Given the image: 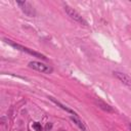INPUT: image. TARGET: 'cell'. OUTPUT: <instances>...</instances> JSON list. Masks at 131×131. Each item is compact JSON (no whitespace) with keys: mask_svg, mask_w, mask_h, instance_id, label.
<instances>
[{"mask_svg":"<svg viewBox=\"0 0 131 131\" xmlns=\"http://www.w3.org/2000/svg\"><path fill=\"white\" fill-rule=\"evenodd\" d=\"M64 11L67 12V14L72 18V19H74L75 21H77V23H79V24H81V25H84V26H88V23L81 16V14L78 12V11H76L74 8H72V7H70L69 5H64Z\"/></svg>","mask_w":131,"mask_h":131,"instance_id":"cell-1","label":"cell"},{"mask_svg":"<svg viewBox=\"0 0 131 131\" xmlns=\"http://www.w3.org/2000/svg\"><path fill=\"white\" fill-rule=\"evenodd\" d=\"M5 41H6L7 43H9L11 46H13L14 48H16V49H18V50H20V51H23V52H27L28 54H31V55H33V56H35V57H39V58H42V59H46V57H45L43 54H41V53H39V52H37V51H34L33 49H30V48H28V47L21 46V45H19V44H15V43L11 42L10 40H6V39H5Z\"/></svg>","mask_w":131,"mask_h":131,"instance_id":"cell-2","label":"cell"},{"mask_svg":"<svg viewBox=\"0 0 131 131\" xmlns=\"http://www.w3.org/2000/svg\"><path fill=\"white\" fill-rule=\"evenodd\" d=\"M29 67L33 70H36V71L44 73V74H51L52 71H53L50 66H47V64H45L43 62H40V61H30Z\"/></svg>","mask_w":131,"mask_h":131,"instance_id":"cell-3","label":"cell"},{"mask_svg":"<svg viewBox=\"0 0 131 131\" xmlns=\"http://www.w3.org/2000/svg\"><path fill=\"white\" fill-rule=\"evenodd\" d=\"M17 4L21 7V10L25 12V14H27L28 16H35L36 12L34 7L27 1H17Z\"/></svg>","mask_w":131,"mask_h":131,"instance_id":"cell-4","label":"cell"},{"mask_svg":"<svg viewBox=\"0 0 131 131\" xmlns=\"http://www.w3.org/2000/svg\"><path fill=\"white\" fill-rule=\"evenodd\" d=\"M114 76H116L124 85H126L128 87H131V79L126 74L121 73V72H114Z\"/></svg>","mask_w":131,"mask_h":131,"instance_id":"cell-5","label":"cell"},{"mask_svg":"<svg viewBox=\"0 0 131 131\" xmlns=\"http://www.w3.org/2000/svg\"><path fill=\"white\" fill-rule=\"evenodd\" d=\"M94 103H95L99 108H101L102 111H104V112H106V113H115L114 108H113L110 104H107V103H105L104 101H102L101 99H94Z\"/></svg>","mask_w":131,"mask_h":131,"instance_id":"cell-6","label":"cell"},{"mask_svg":"<svg viewBox=\"0 0 131 131\" xmlns=\"http://www.w3.org/2000/svg\"><path fill=\"white\" fill-rule=\"evenodd\" d=\"M49 99H50V100H51V101H52L53 103H55L56 105H58V106H59L60 108H62L63 111H66V112H68V113H70V114H73L74 116H77V114H76V113H75V112H74L73 110H71L70 107H68V106H66V105H63V104H62V103H60V102H59L58 100H56V99H55L54 97H51V96H49Z\"/></svg>","mask_w":131,"mask_h":131,"instance_id":"cell-7","label":"cell"},{"mask_svg":"<svg viewBox=\"0 0 131 131\" xmlns=\"http://www.w3.org/2000/svg\"><path fill=\"white\" fill-rule=\"evenodd\" d=\"M71 120H72V121H73V122H74V123H75V124H76L82 131H86V127H85V125L83 124L82 121H80L79 119H77V118H75V117H73V116L71 117Z\"/></svg>","mask_w":131,"mask_h":131,"instance_id":"cell-8","label":"cell"},{"mask_svg":"<svg viewBox=\"0 0 131 131\" xmlns=\"http://www.w3.org/2000/svg\"><path fill=\"white\" fill-rule=\"evenodd\" d=\"M33 129H34L35 131H43V127H42L41 124L38 123V122L33 123Z\"/></svg>","mask_w":131,"mask_h":131,"instance_id":"cell-9","label":"cell"},{"mask_svg":"<svg viewBox=\"0 0 131 131\" xmlns=\"http://www.w3.org/2000/svg\"><path fill=\"white\" fill-rule=\"evenodd\" d=\"M52 128V123H47L45 126V131H49Z\"/></svg>","mask_w":131,"mask_h":131,"instance_id":"cell-10","label":"cell"},{"mask_svg":"<svg viewBox=\"0 0 131 131\" xmlns=\"http://www.w3.org/2000/svg\"><path fill=\"white\" fill-rule=\"evenodd\" d=\"M1 121H2V124H4V122H5V118L2 117V118H1Z\"/></svg>","mask_w":131,"mask_h":131,"instance_id":"cell-11","label":"cell"},{"mask_svg":"<svg viewBox=\"0 0 131 131\" xmlns=\"http://www.w3.org/2000/svg\"><path fill=\"white\" fill-rule=\"evenodd\" d=\"M129 128H130V130H131V124H130V125H129Z\"/></svg>","mask_w":131,"mask_h":131,"instance_id":"cell-12","label":"cell"},{"mask_svg":"<svg viewBox=\"0 0 131 131\" xmlns=\"http://www.w3.org/2000/svg\"><path fill=\"white\" fill-rule=\"evenodd\" d=\"M58 131H64V130H62V129H60V130H58Z\"/></svg>","mask_w":131,"mask_h":131,"instance_id":"cell-13","label":"cell"}]
</instances>
